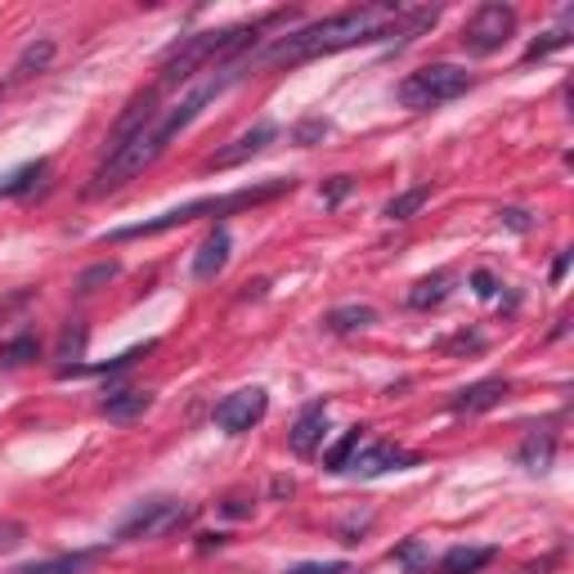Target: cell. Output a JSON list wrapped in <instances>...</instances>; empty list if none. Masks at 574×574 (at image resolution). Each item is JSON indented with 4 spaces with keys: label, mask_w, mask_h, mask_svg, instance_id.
Instances as JSON below:
<instances>
[{
    "label": "cell",
    "mask_w": 574,
    "mask_h": 574,
    "mask_svg": "<svg viewBox=\"0 0 574 574\" xmlns=\"http://www.w3.org/2000/svg\"><path fill=\"white\" fill-rule=\"evenodd\" d=\"M552 453H556V435H552V431H534V435L521 444L516 463H521L525 472H547V467H552Z\"/></svg>",
    "instance_id": "19"
},
{
    "label": "cell",
    "mask_w": 574,
    "mask_h": 574,
    "mask_svg": "<svg viewBox=\"0 0 574 574\" xmlns=\"http://www.w3.org/2000/svg\"><path fill=\"white\" fill-rule=\"evenodd\" d=\"M94 556H99V547H94V552H59V556H50V561H28V565H19L14 574H81Z\"/></svg>",
    "instance_id": "18"
},
{
    "label": "cell",
    "mask_w": 574,
    "mask_h": 574,
    "mask_svg": "<svg viewBox=\"0 0 574 574\" xmlns=\"http://www.w3.org/2000/svg\"><path fill=\"white\" fill-rule=\"evenodd\" d=\"M449 288H453V274H449V270H435L431 279H417V283H413L409 305H413V310H435V305H444Z\"/></svg>",
    "instance_id": "20"
},
{
    "label": "cell",
    "mask_w": 574,
    "mask_h": 574,
    "mask_svg": "<svg viewBox=\"0 0 574 574\" xmlns=\"http://www.w3.org/2000/svg\"><path fill=\"white\" fill-rule=\"evenodd\" d=\"M158 112H162V108H158V94H153V90L135 94V99H131V108L122 112V122L112 127V135H108V153L118 149V144H127L131 135H140V131H144V127H149V122L158 118Z\"/></svg>",
    "instance_id": "14"
},
{
    "label": "cell",
    "mask_w": 574,
    "mask_h": 574,
    "mask_svg": "<svg viewBox=\"0 0 574 574\" xmlns=\"http://www.w3.org/2000/svg\"><path fill=\"white\" fill-rule=\"evenodd\" d=\"M54 54H59V46L50 41V37H41V41H32L23 54H19V63H14V72H10V81L19 85V81H28V77H37V72H46L50 63H54Z\"/></svg>",
    "instance_id": "17"
},
{
    "label": "cell",
    "mask_w": 574,
    "mask_h": 574,
    "mask_svg": "<svg viewBox=\"0 0 574 574\" xmlns=\"http://www.w3.org/2000/svg\"><path fill=\"white\" fill-rule=\"evenodd\" d=\"M274 140H279V127H274V122H256V127L243 131L239 140H229L224 149H215V153L202 162V171H234V167L252 162L256 153H265Z\"/></svg>",
    "instance_id": "9"
},
{
    "label": "cell",
    "mask_w": 574,
    "mask_h": 574,
    "mask_svg": "<svg viewBox=\"0 0 574 574\" xmlns=\"http://www.w3.org/2000/svg\"><path fill=\"white\" fill-rule=\"evenodd\" d=\"M369 323H377V310H373V305H341V310H332V314L323 319L328 332H360V328H369Z\"/></svg>",
    "instance_id": "23"
},
{
    "label": "cell",
    "mask_w": 574,
    "mask_h": 574,
    "mask_svg": "<svg viewBox=\"0 0 574 574\" xmlns=\"http://www.w3.org/2000/svg\"><path fill=\"white\" fill-rule=\"evenodd\" d=\"M360 449H364V431L355 426V431H346V435H341V440L323 453V467H328V472H351V463H355Z\"/></svg>",
    "instance_id": "22"
},
{
    "label": "cell",
    "mask_w": 574,
    "mask_h": 574,
    "mask_svg": "<svg viewBox=\"0 0 574 574\" xmlns=\"http://www.w3.org/2000/svg\"><path fill=\"white\" fill-rule=\"evenodd\" d=\"M516 32V10L512 6H499V0H490V6H481L467 28H463V50L467 54H499L507 46V37Z\"/></svg>",
    "instance_id": "7"
},
{
    "label": "cell",
    "mask_w": 574,
    "mask_h": 574,
    "mask_svg": "<svg viewBox=\"0 0 574 574\" xmlns=\"http://www.w3.org/2000/svg\"><path fill=\"white\" fill-rule=\"evenodd\" d=\"M400 19H404L400 6H360V10L328 14L319 23L283 32L270 46H261L256 54H248L243 72H252V68H296V63H310V59H323V54H336V50H351V46H373V41L400 37Z\"/></svg>",
    "instance_id": "2"
},
{
    "label": "cell",
    "mask_w": 574,
    "mask_h": 574,
    "mask_svg": "<svg viewBox=\"0 0 574 574\" xmlns=\"http://www.w3.org/2000/svg\"><path fill=\"white\" fill-rule=\"evenodd\" d=\"M265 409H270V395H265L261 386L234 391V395H224V400L215 404V426L229 431V435H243V431H252V426L265 417Z\"/></svg>",
    "instance_id": "8"
},
{
    "label": "cell",
    "mask_w": 574,
    "mask_h": 574,
    "mask_svg": "<svg viewBox=\"0 0 574 574\" xmlns=\"http://www.w3.org/2000/svg\"><path fill=\"white\" fill-rule=\"evenodd\" d=\"M85 341H90V328L85 323H68L63 328V336H59V369H72L81 355H85Z\"/></svg>",
    "instance_id": "26"
},
{
    "label": "cell",
    "mask_w": 574,
    "mask_h": 574,
    "mask_svg": "<svg viewBox=\"0 0 574 574\" xmlns=\"http://www.w3.org/2000/svg\"><path fill=\"white\" fill-rule=\"evenodd\" d=\"M296 14L292 10H270V14H261V19H248V23H234V28H211V32H193V37H180L171 50H167V59H162V85H180V81H189V77H198V72H207V68H229V59L234 54H243L248 46H256L270 28H279V23H292Z\"/></svg>",
    "instance_id": "3"
},
{
    "label": "cell",
    "mask_w": 574,
    "mask_h": 574,
    "mask_svg": "<svg viewBox=\"0 0 574 574\" xmlns=\"http://www.w3.org/2000/svg\"><path fill=\"white\" fill-rule=\"evenodd\" d=\"M413 463H417V453H404V449H395V444H369V449L355 453L351 472H360V476H382V472H400V467H413Z\"/></svg>",
    "instance_id": "13"
},
{
    "label": "cell",
    "mask_w": 574,
    "mask_h": 574,
    "mask_svg": "<svg viewBox=\"0 0 574 574\" xmlns=\"http://www.w3.org/2000/svg\"><path fill=\"white\" fill-rule=\"evenodd\" d=\"M328 135H332V122H328V118H305V122L292 127V144H301V149L319 144V140H328Z\"/></svg>",
    "instance_id": "28"
},
{
    "label": "cell",
    "mask_w": 574,
    "mask_h": 574,
    "mask_svg": "<svg viewBox=\"0 0 574 574\" xmlns=\"http://www.w3.org/2000/svg\"><path fill=\"white\" fill-rule=\"evenodd\" d=\"M494 556H499V547H463L457 543L440 556V574H481Z\"/></svg>",
    "instance_id": "16"
},
{
    "label": "cell",
    "mask_w": 574,
    "mask_h": 574,
    "mask_svg": "<svg viewBox=\"0 0 574 574\" xmlns=\"http://www.w3.org/2000/svg\"><path fill=\"white\" fill-rule=\"evenodd\" d=\"M193 516H198L193 503H180V499H144V503H135V507L118 521V538H122V543H135V538H167V534L184 530Z\"/></svg>",
    "instance_id": "6"
},
{
    "label": "cell",
    "mask_w": 574,
    "mask_h": 574,
    "mask_svg": "<svg viewBox=\"0 0 574 574\" xmlns=\"http://www.w3.org/2000/svg\"><path fill=\"white\" fill-rule=\"evenodd\" d=\"M499 220H503L507 229H516V234H530V229H534V215H530L525 207H503Z\"/></svg>",
    "instance_id": "33"
},
{
    "label": "cell",
    "mask_w": 574,
    "mask_h": 574,
    "mask_svg": "<svg viewBox=\"0 0 574 574\" xmlns=\"http://www.w3.org/2000/svg\"><path fill=\"white\" fill-rule=\"evenodd\" d=\"M239 77H243V63H239V68L229 63V68L211 72L202 85H193L175 108H162L140 135H131L127 144H118V149L103 158V167H99V171L90 175V184H85V198H108V193H118L122 184H131L140 171H149V167L171 149V140H175L184 127H193V122L202 118V108H207L211 99H220Z\"/></svg>",
    "instance_id": "1"
},
{
    "label": "cell",
    "mask_w": 574,
    "mask_h": 574,
    "mask_svg": "<svg viewBox=\"0 0 574 574\" xmlns=\"http://www.w3.org/2000/svg\"><path fill=\"white\" fill-rule=\"evenodd\" d=\"M323 431H328V404H323V400H314V404H305V409H301V417H296V422H292V431H288L292 453L310 457V453L319 449Z\"/></svg>",
    "instance_id": "12"
},
{
    "label": "cell",
    "mask_w": 574,
    "mask_h": 574,
    "mask_svg": "<svg viewBox=\"0 0 574 574\" xmlns=\"http://www.w3.org/2000/svg\"><path fill=\"white\" fill-rule=\"evenodd\" d=\"M32 296H37L32 288H19V292H10V296H0V323H6L10 314H19V310H23Z\"/></svg>",
    "instance_id": "36"
},
{
    "label": "cell",
    "mask_w": 574,
    "mask_h": 574,
    "mask_svg": "<svg viewBox=\"0 0 574 574\" xmlns=\"http://www.w3.org/2000/svg\"><path fill=\"white\" fill-rule=\"evenodd\" d=\"M440 351H485V336L481 332H457V336L440 341Z\"/></svg>",
    "instance_id": "34"
},
{
    "label": "cell",
    "mask_w": 574,
    "mask_h": 574,
    "mask_svg": "<svg viewBox=\"0 0 574 574\" xmlns=\"http://www.w3.org/2000/svg\"><path fill=\"white\" fill-rule=\"evenodd\" d=\"M118 274H122V265H118V261H103V265H90V270L81 274V283H77V288H81V292H94V288L112 283Z\"/></svg>",
    "instance_id": "29"
},
{
    "label": "cell",
    "mask_w": 574,
    "mask_h": 574,
    "mask_svg": "<svg viewBox=\"0 0 574 574\" xmlns=\"http://www.w3.org/2000/svg\"><path fill=\"white\" fill-rule=\"evenodd\" d=\"M472 292H476V296H494V292H499V279H494L490 270H476V274H472Z\"/></svg>",
    "instance_id": "37"
},
{
    "label": "cell",
    "mask_w": 574,
    "mask_h": 574,
    "mask_svg": "<svg viewBox=\"0 0 574 574\" xmlns=\"http://www.w3.org/2000/svg\"><path fill=\"white\" fill-rule=\"evenodd\" d=\"M565 270H570V252H561V256L552 261V283H561V279H565Z\"/></svg>",
    "instance_id": "38"
},
{
    "label": "cell",
    "mask_w": 574,
    "mask_h": 574,
    "mask_svg": "<svg viewBox=\"0 0 574 574\" xmlns=\"http://www.w3.org/2000/svg\"><path fill=\"white\" fill-rule=\"evenodd\" d=\"M565 46H570V28H552V32H543L538 41H530V50H525V63H538V59H547V54L565 50Z\"/></svg>",
    "instance_id": "27"
},
{
    "label": "cell",
    "mask_w": 574,
    "mask_h": 574,
    "mask_svg": "<svg viewBox=\"0 0 574 574\" xmlns=\"http://www.w3.org/2000/svg\"><path fill=\"white\" fill-rule=\"evenodd\" d=\"M507 391H512L507 377H481V382H472V386L457 391V395L449 400V409H453V413H490V409H499V404L507 400Z\"/></svg>",
    "instance_id": "10"
},
{
    "label": "cell",
    "mask_w": 574,
    "mask_h": 574,
    "mask_svg": "<svg viewBox=\"0 0 574 574\" xmlns=\"http://www.w3.org/2000/svg\"><path fill=\"white\" fill-rule=\"evenodd\" d=\"M229 252H234V239H229V229H224V224H215L211 234L202 239L198 256H193V279H198V283H211V279L229 265Z\"/></svg>",
    "instance_id": "11"
},
{
    "label": "cell",
    "mask_w": 574,
    "mask_h": 574,
    "mask_svg": "<svg viewBox=\"0 0 574 574\" xmlns=\"http://www.w3.org/2000/svg\"><path fill=\"white\" fill-rule=\"evenodd\" d=\"M288 574H351V565L346 561H301Z\"/></svg>",
    "instance_id": "31"
},
{
    "label": "cell",
    "mask_w": 574,
    "mask_h": 574,
    "mask_svg": "<svg viewBox=\"0 0 574 574\" xmlns=\"http://www.w3.org/2000/svg\"><path fill=\"white\" fill-rule=\"evenodd\" d=\"M23 543H28V525H23V521H10V516H0V556L14 552V547H23Z\"/></svg>",
    "instance_id": "30"
},
{
    "label": "cell",
    "mask_w": 574,
    "mask_h": 574,
    "mask_svg": "<svg viewBox=\"0 0 574 574\" xmlns=\"http://www.w3.org/2000/svg\"><path fill=\"white\" fill-rule=\"evenodd\" d=\"M149 409H153V395H149V391H135V386L108 391V400L99 404V413H103L108 422H135V417H144Z\"/></svg>",
    "instance_id": "15"
},
{
    "label": "cell",
    "mask_w": 574,
    "mask_h": 574,
    "mask_svg": "<svg viewBox=\"0 0 574 574\" xmlns=\"http://www.w3.org/2000/svg\"><path fill=\"white\" fill-rule=\"evenodd\" d=\"M41 355V341L32 336V332H23V336H14V341H6L0 346V369H23V364H32Z\"/></svg>",
    "instance_id": "25"
},
{
    "label": "cell",
    "mask_w": 574,
    "mask_h": 574,
    "mask_svg": "<svg viewBox=\"0 0 574 574\" xmlns=\"http://www.w3.org/2000/svg\"><path fill=\"white\" fill-rule=\"evenodd\" d=\"M472 90V77L457 68V63H426V68H417V72H409L404 81H400V103L404 108H413V112H426V108H440V103H449V99H457V94H467Z\"/></svg>",
    "instance_id": "5"
},
{
    "label": "cell",
    "mask_w": 574,
    "mask_h": 574,
    "mask_svg": "<svg viewBox=\"0 0 574 574\" xmlns=\"http://www.w3.org/2000/svg\"><path fill=\"white\" fill-rule=\"evenodd\" d=\"M431 202V184H413V189H404V193H395L391 202H386V220H413L422 207Z\"/></svg>",
    "instance_id": "24"
},
{
    "label": "cell",
    "mask_w": 574,
    "mask_h": 574,
    "mask_svg": "<svg viewBox=\"0 0 574 574\" xmlns=\"http://www.w3.org/2000/svg\"><path fill=\"white\" fill-rule=\"evenodd\" d=\"M391 561H404V565H409V574H422L426 552H422V543H404V547H395V552H391Z\"/></svg>",
    "instance_id": "32"
},
{
    "label": "cell",
    "mask_w": 574,
    "mask_h": 574,
    "mask_svg": "<svg viewBox=\"0 0 574 574\" xmlns=\"http://www.w3.org/2000/svg\"><path fill=\"white\" fill-rule=\"evenodd\" d=\"M351 189H355V180H351V175H332V180L323 184V202H328V207H336L341 198H351Z\"/></svg>",
    "instance_id": "35"
},
{
    "label": "cell",
    "mask_w": 574,
    "mask_h": 574,
    "mask_svg": "<svg viewBox=\"0 0 574 574\" xmlns=\"http://www.w3.org/2000/svg\"><path fill=\"white\" fill-rule=\"evenodd\" d=\"M50 171V162L46 158H37V162H23V167H14L10 175H0V198H23L28 189H37V180Z\"/></svg>",
    "instance_id": "21"
},
{
    "label": "cell",
    "mask_w": 574,
    "mask_h": 574,
    "mask_svg": "<svg viewBox=\"0 0 574 574\" xmlns=\"http://www.w3.org/2000/svg\"><path fill=\"white\" fill-rule=\"evenodd\" d=\"M10 90H14V81H10V77H6V81H0V99H6V94H10Z\"/></svg>",
    "instance_id": "40"
},
{
    "label": "cell",
    "mask_w": 574,
    "mask_h": 574,
    "mask_svg": "<svg viewBox=\"0 0 574 574\" xmlns=\"http://www.w3.org/2000/svg\"><path fill=\"white\" fill-rule=\"evenodd\" d=\"M224 512H229V516H248V512H252V507H248V503H243V499H229V503H224Z\"/></svg>",
    "instance_id": "39"
},
{
    "label": "cell",
    "mask_w": 574,
    "mask_h": 574,
    "mask_svg": "<svg viewBox=\"0 0 574 574\" xmlns=\"http://www.w3.org/2000/svg\"><path fill=\"white\" fill-rule=\"evenodd\" d=\"M292 193V180L274 175V180H261V184H248V189H234V193H220V198H198V202H184V207H171L153 220H140V224H122L103 234L108 243H131V239H153V234H167L175 224H189V220H202V215H234V211H248V207H261V202H274Z\"/></svg>",
    "instance_id": "4"
}]
</instances>
